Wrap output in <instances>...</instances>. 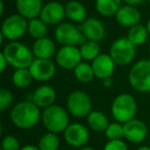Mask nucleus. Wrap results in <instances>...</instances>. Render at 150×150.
I'll list each match as a JSON object with an SVG mask.
<instances>
[{
    "mask_svg": "<svg viewBox=\"0 0 150 150\" xmlns=\"http://www.w3.org/2000/svg\"><path fill=\"white\" fill-rule=\"evenodd\" d=\"M86 121H88V127L97 133H103L106 131L107 127L109 125V121L107 118L106 114L101 111H92L86 117Z\"/></svg>",
    "mask_w": 150,
    "mask_h": 150,
    "instance_id": "22",
    "label": "nucleus"
},
{
    "mask_svg": "<svg viewBox=\"0 0 150 150\" xmlns=\"http://www.w3.org/2000/svg\"><path fill=\"white\" fill-rule=\"evenodd\" d=\"M54 38L63 46H77L86 41V36L80 28H77L72 23H61L54 30Z\"/></svg>",
    "mask_w": 150,
    "mask_h": 150,
    "instance_id": "6",
    "label": "nucleus"
},
{
    "mask_svg": "<svg viewBox=\"0 0 150 150\" xmlns=\"http://www.w3.org/2000/svg\"><path fill=\"white\" fill-rule=\"evenodd\" d=\"M149 54H150V44H149Z\"/></svg>",
    "mask_w": 150,
    "mask_h": 150,
    "instance_id": "42",
    "label": "nucleus"
},
{
    "mask_svg": "<svg viewBox=\"0 0 150 150\" xmlns=\"http://www.w3.org/2000/svg\"><path fill=\"white\" fill-rule=\"evenodd\" d=\"M93 104L90 96L86 92L76 90L72 92L67 99V109L76 118L88 117L92 112Z\"/></svg>",
    "mask_w": 150,
    "mask_h": 150,
    "instance_id": "8",
    "label": "nucleus"
},
{
    "mask_svg": "<svg viewBox=\"0 0 150 150\" xmlns=\"http://www.w3.org/2000/svg\"><path fill=\"white\" fill-rule=\"evenodd\" d=\"M57 98V93L54 88L47 84L40 86L34 91L31 101L39 108H47L54 105Z\"/></svg>",
    "mask_w": 150,
    "mask_h": 150,
    "instance_id": "18",
    "label": "nucleus"
},
{
    "mask_svg": "<svg viewBox=\"0 0 150 150\" xmlns=\"http://www.w3.org/2000/svg\"><path fill=\"white\" fill-rule=\"evenodd\" d=\"M21 150H40L38 148V146H34V145H25L21 148Z\"/></svg>",
    "mask_w": 150,
    "mask_h": 150,
    "instance_id": "37",
    "label": "nucleus"
},
{
    "mask_svg": "<svg viewBox=\"0 0 150 150\" xmlns=\"http://www.w3.org/2000/svg\"><path fill=\"white\" fill-rule=\"evenodd\" d=\"M3 11H4V4H3V1L1 0L0 1V16H3Z\"/></svg>",
    "mask_w": 150,
    "mask_h": 150,
    "instance_id": "38",
    "label": "nucleus"
},
{
    "mask_svg": "<svg viewBox=\"0 0 150 150\" xmlns=\"http://www.w3.org/2000/svg\"><path fill=\"white\" fill-rule=\"evenodd\" d=\"M33 81V76L29 68L15 69L13 74V83L19 88H27L31 86Z\"/></svg>",
    "mask_w": 150,
    "mask_h": 150,
    "instance_id": "25",
    "label": "nucleus"
},
{
    "mask_svg": "<svg viewBox=\"0 0 150 150\" xmlns=\"http://www.w3.org/2000/svg\"><path fill=\"white\" fill-rule=\"evenodd\" d=\"M41 118L40 108L32 101H23L13 107L11 120L15 127L28 129L35 127Z\"/></svg>",
    "mask_w": 150,
    "mask_h": 150,
    "instance_id": "1",
    "label": "nucleus"
},
{
    "mask_svg": "<svg viewBox=\"0 0 150 150\" xmlns=\"http://www.w3.org/2000/svg\"><path fill=\"white\" fill-rule=\"evenodd\" d=\"M37 146L40 150H58L60 146V140L57 134L48 132L40 138Z\"/></svg>",
    "mask_w": 150,
    "mask_h": 150,
    "instance_id": "29",
    "label": "nucleus"
},
{
    "mask_svg": "<svg viewBox=\"0 0 150 150\" xmlns=\"http://www.w3.org/2000/svg\"><path fill=\"white\" fill-rule=\"evenodd\" d=\"M80 54H81L82 60L86 61H93L101 54V46L99 42L92 41V40H86L83 44H81L79 47Z\"/></svg>",
    "mask_w": 150,
    "mask_h": 150,
    "instance_id": "26",
    "label": "nucleus"
},
{
    "mask_svg": "<svg viewBox=\"0 0 150 150\" xmlns=\"http://www.w3.org/2000/svg\"><path fill=\"white\" fill-rule=\"evenodd\" d=\"M115 63L110 57V54H101L92 62V67L94 69L95 76L99 79L111 77L115 70Z\"/></svg>",
    "mask_w": 150,
    "mask_h": 150,
    "instance_id": "15",
    "label": "nucleus"
},
{
    "mask_svg": "<svg viewBox=\"0 0 150 150\" xmlns=\"http://www.w3.org/2000/svg\"><path fill=\"white\" fill-rule=\"evenodd\" d=\"M125 139L131 143H141L146 139L148 135V127L145 122L140 119L134 118L123 123Z\"/></svg>",
    "mask_w": 150,
    "mask_h": 150,
    "instance_id": "13",
    "label": "nucleus"
},
{
    "mask_svg": "<svg viewBox=\"0 0 150 150\" xmlns=\"http://www.w3.org/2000/svg\"><path fill=\"white\" fill-rule=\"evenodd\" d=\"M117 23L125 28H131L140 24L141 13L132 5H122L115 15Z\"/></svg>",
    "mask_w": 150,
    "mask_h": 150,
    "instance_id": "17",
    "label": "nucleus"
},
{
    "mask_svg": "<svg viewBox=\"0 0 150 150\" xmlns=\"http://www.w3.org/2000/svg\"><path fill=\"white\" fill-rule=\"evenodd\" d=\"M32 52L37 59H50L56 52V45L52 39L47 37L36 39L33 43Z\"/></svg>",
    "mask_w": 150,
    "mask_h": 150,
    "instance_id": "20",
    "label": "nucleus"
},
{
    "mask_svg": "<svg viewBox=\"0 0 150 150\" xmlns=\"http://www.w3.org/2000/svg\"><path fill=\"white\" fill-rule=\"evenodd\" d=\"M7 66H8V63H7L4 54L1 52V54H0V72H1V73L4 72Z\"/></svg>",
    "mask_w": 150,
    "mask_h": 150,
    "instance_id": "34",
    "label": "nucleus"
},
{
    "mask_svg": "<svg viewBox=\"0 0 150 150\" xmlns=\"http://www.w3.org/2000/svg\"><path fill=\"white\" fill-rule=\"evenodd\" d=\"M29 70L34 80L47 81L56 74V65L50 59H34L30 65Z\"/></svg>",
    "mask_w": 150,
    "mask_h": 150,
    "instance_id": "12",
    "label": "nucleus"
},
{
    "mask_svg": "<svg viewBox=\"0 0 150 150\" xmlns=\"http://www.w3.org/2000/svg\"><path fill=\"white\" fill-rule=\"evenodd\" d=\"M80 50L77 46H62L56 54V62L62 69L74 70L82 62Z\"/></svg>",
    "mask_w": 150,
    "mask_h": 150,
    "instance_id": "11",
    "label": "nucleus"
},
{
    "mask_svg": "<svg viewBox=\"0 0 150 150\" xmlns=\"http://www.w3.org/2000/svg\"><path fill=\"white\" fill-rule=\"evenodd\" d=\"M63 135L66 143L74 148H82L90 140L88 129L83 125L78 122L70 123Z\"/></svg>",
    "mask_w": 150,
    "mask_h": 150,
    "instance_id": "10",
    "label": "nucleus"
},
{
    "mask_svg": "<svg viewBox=\"0 0 150 150\" xmlns=\"http://www.w3.org/2000/svg\"><path fill=\"white\" fill-rule=\"evenodd\" d=\"M103 81V86L105 88H111L113 86V80H112V77H108V78H105V79L102 80Z\"/></svg>",
    "mask_w": 150,
    "mask_h": 150,
    "instance_id": "36",
    "label": "nucleus"
},
{
    "mask_svg": "<svg viewBox=\"0 0 150 150\" xmlns=\"http://www.w3.org/2000/svg\"><path fill=\"white\" fill-rule=\"evenodd\" d=\"M129 82L137 92L150 93V59H143L133 65L129 72Z\"/></svg>",
    "mask_w": 150,
    "mask_h": 150,
    "instance_id": "5",
    "label": "nucleus"
},
{
    "mask_svg": "<svg viewBox=\"0 0 150 150\" xmlns=\"http://www.w3.org/2000/svg\"><path fill=\"white\" fill-rule=\"evenodd\" d=\"M148 1H149V2H150V0H148Z\"/></svg>",
    "mask_w": 150,
    "mask_h": 150,
    "instance_id": "43",
    "label": "nucleus"
},
{
    "mask_svg": "<svg viewBox=\"0 0 150 150\" xmlns=\"http://www.w3.org/2000/svg\"><path fill=\"white\" fill-rule=\"evenodd\" d=\"M47 26L48 25H46L40 18L29 20V22H28V33L35 40L46 37V34L48 31Z\"/></svg>",
    "mask_w": 150,
    "mask_h": 150,
    "instance_id": "27",
    "label": "nucleus"
},
{
    "mask_svg": "<svg viewBox=\"0 0 150 150\" xmlns=\"http://www.w3.org/2000/svg\"><path fill=\"white\" fill-rule=\"evenodd\" d=\"M16 5L20 15L26 18L28 21L39 18L43 8L42 0H17Z\"/></svg>",
    "mask_w": 150,
    "mask_h": 150,
    "instance_id": "19",
    "label": "nucleus"
},
{
    "mask_svg": "<svg viewBox=\"0 0 150 150\" xmlns=\"http://www.w3.org/2000/svg\"><path fill=\"white\" fill-rule=\"evenodd\" d=\"M20 142L15 136L7 135L3 137L1 142V150H21Z\"/></svg>",
    "mask_w": 150,
    "mask_h": 150,
    "instance_id": "31",
    "label": "nucleus"
},
{
    "mask_svg": "<svg viewBox=\"0 0 150 150\" xmlns=\"http://www.w3.org/2000/svg\"><path fill=\"white\" fill-rule=\"evenodd\" d=\"M13 102V96L6 88L0 90V111H5Z\"/></svg>",
    "mask_w": 150,
    "mask_h": 150,
    "instance_id": "32",
    "label": "nucleus"
},
{
    "mask_svg": "<svg viewBox=\"0 0 150 150\" xmlns=\"http://www.w3.org/2000/svg\"><path fill=\"white\" fill-rule=\"evenodd\" d=\"M123 2L127 5H132V6H136V5H139L143 2L144 0H122Z\"/></svg>",
    "mask_w": 150,
    "mask_h": 150,
    "instance_id": "35",
    "label": "nucleus"
},
{
    "mask_svg": "<svg viewBox=\"0 0 150 150\" xmlns=\"http://www.w3.org/2000/svg\"><path fill=\"white\" fill-rule=\"evenodd\" d=\"M103 150H129L125 142L122 140H110L105 144Z\"/></svg>",
    "mask_w": 150,
    "mask_h": 150,
    "instance_id": "33",
    "label": "nucleus"
},
{
    "mask_svg": "<svg viewBox=\"0 0 150 150\" xmlns=\"http://www.w3.org/2000/svg\"><path fill=\"white\" fill-rule=\"evenodd\" d=\"M74 76L82 83H88L94 79V77H96L92 64L86 62H81L77 65V67L74 69Z\"/></svg>",
    "mask_w": 150,
    "mask_h": 150,
    "instance_id": "28",
    "label": "nucleus"
},
{
    "mask_svg": "<svg viewBox=\"0 0 150 150\" xmlns=\"http://www.w3.org/2000/svg\"><path fill=\"white\" fill-rule=\"evenodd\" d=\"M66 17L73 23H83L86 18V9L78 0H70L65 4Z\"/></svg>",
    "mask_w": 150,
    "mask_h": 150,
    "instance_id": "21",
    "label": "nucleus"
},
{
    "mask_svg": "<svg viewBox=\"0 0 150 150\" xmlns=\"http://www.w3.org/2000/svg\"><path fill=\"white\" fill-rule=\"evenodd\" d=\"M41 120L44 127L50 133H64L69 125V114L63 107L52 105L43 109L41 113Z\"/></svg>",
    "mask_w": 150,
    "mask_h": 150,
    "instance_id": "3",
    "label": "nucleus"
},
{
    "mask_svg": "<svg viewBox=\"0 0 150 150\" xmlns=\"http://www.w3.org/2000/svg\"><path fill=\"white\" fill-rule=\"evenodd\" d=\"M79 150H96V149H94L93 147H82Z\"/></svg>",
    "mask_w": 150,
    "mask_h": 150,
    "instance_id": "41",
    "label": "nucleus"
},
{
    "mask_svg": "<svg viewBox=\"0 0 150 150\" xmlns=\"http://www.w3.org/2000/svg\"><path fill=\"white\" fill-rule=\"evenodd\" d=\"M104 133L109 141L110 140H122V138H125L123 125H121L120 122H117V121L109 123Z\"/></svg>",
    "mask_w": 150,
    "mask_h": 150,
    "instance_id": "30",
    "label": "nucleus"
},
{
    "mask_svg": "<svg viewBox=\"0 0 150 150\" xmlns=\"http://www.w3.org/2000/svg\"><path fill=\"white\" fill-rule=\"evenodd\" d=\"M111 114L120 123H125L135 118L137 114V102L129 94H120L111 104Z\"/></svg>",
    "mask_w": 150,
    "mask_h": 150,
    "instance_id": "4",
    "label": "nucleus"
},
{
    "mask_svg": "<svg viewBox=\"0 0 150 150\" xmlns=\"http://www.w3.org/2000/svg\"><path fill=\"white\" fill-rule=\"evenodd\" d=\"M122 0H96V11L103 17L115 16L122 5Z\"/></svg>",
    "mask_w": 150,
    "mask_h": 150,
    "instance_id": "23",
    "label": "nucleus"
},
{
    "mask_svg": "<svg viewBox=\"0 0 150 150\" xmlns=\"http://www.w3.org/2000/svg\"><path fill=\"white\" fill-rule=\"evenodd\" d=\"M28 22L20 13L9 16L3 21L0 34L9 41H18L28 32Z\"/></svg>",
    "mask_w": 150,
    "mask_h": 150,
    "instance_id": "9",
    "label": "nucleus"
},
{
    "mask_svg": "<svg viewBox=\"0 0 150 150\" xmlns=\"http://www.w3.org/2000/svg\"><path fill=\"white\" fill-rule=\"evenodd\" d=\"M80 30L86 39L97 42L101 41L106 34L104 24L96 18H88L83 23H81Z\"/></svg>",
    "mask_w": 150,
    "mask_h": 150,
    "instance_id": "16",
    "label": "nucleus"
},
{
    "mask_svg": "<svg viewBox=\"0 0 150 150\" xmlns=\"http://www.w3.org/2000/svg\"><path fill=\"white\" fill-rule=\"evenodd\" d=\"M148 34L149 33H148V30L146 28V26L138 24V25L129 28L127 38L133 44L138 46V45H142V44H144L147 41Z\"/></svg>",
    "mask_w": 150,
    "mask_h": 150,
    "instance_id": "24",
    "label": "nucleus"
},
{
    "mask_svg": "<svg viewBox=\"0 0 150 150\" xmlns=\"http://www.w3.org/2000/svg\"><path fill=\"white\" fill-rule=\"evenodd\" d=\"M146 28H147V30H148V33L150 34V19L148 20L147 24H146Z\"/></svg>",
    "mask_w": 150,
    "mask_h": 150,
    "instance_id": "40",
    "label": "nucleus"
},
{
    "mask_svg": "<svg viewBox=\"0 0 150 150\" xmlns=\"http://www.w3.org/2000/svg\"><path fill=\"white\" fill-rule=\"evenodd\" d=\"M8 66L13 69L29 68L34 61L33 52L27 45L19 41H11L4 46L2 50Z\"/></svg>",
    "mask_w": 150,
    "mask_h": 150,
    "instance_id": "2",
    "label": "nucleus"
},
{
    "mask_svg": "<svg viewBox=\"0 0 150 150\" xmlns=\"http://www.w3.org/2000/svg\"><path fill=\"white\" fill-rule=\"evenodd\" d=\"M137 150H150V147L149 146H141V147H139Z\"/></svg>",
    "mask_w": 150,
    "mask_h": 150,
    "instance_id": "39",
    "label": "nucleus"
},
{
    "mask_svg": "<svg viewBox=\"0 0 150 150\" xmlns=\"http://www.w3.org/2000/svg\"><path fill=\"white\" fill-rule=\"evenodd\" d=\"M66 17L65 5L58 1H50L43 5V8L40 13V19L48 26L59 25Z\"/></svg>",
    "mask_w": 150,
    "mask_h": 150,
    "instance_id": "14",
    "label": "nucleus"
},
{
    "mask_svg": "<svg viewBox=\"0 0 150 150\" xmlns=\"http://www.w3.org/2000/svg\"><path fill=\"white\" fill-rule=\"evenodd\" d=\"M109 54L118 66H127L131 64L136 57V45L127 37L116 39L110 46Z\"/></svg>",
    "mask_w": 150,
    "mask_h": 150,
    "instance_id": "7",
    "label": "nucleus"
}]
</instances>
